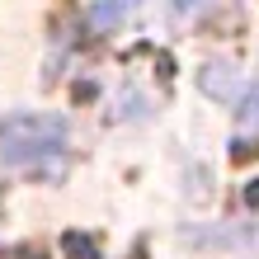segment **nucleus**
<instances>
[{"label":"nucleus","instance_id":"obj_1","mask_svg":"<svg viewBox=\"0 0 259 259\" xmlns=\"http://www.w3.org/2000/svg\"><path fill=\"white\" fill-rule=\"evenodd\" d=\"M66 156V123L57 113H14L0 123V165L57 170Z\"/></svg>","mask_w":259,"mask_h":259},{"label":"nucleus","instance_id":"obj_2","mask_svg":"<svg viewBox=\"0 0 259 259\" xmlns=\"http://www.w3.org/2000/svg\"><path fill=\"white\" fill-rule=\"evenodd\" d=\"M198 85H203V95H212V99H222V104H236L250 95V85H245V75H240L236 66H226V62H212V66H203L198 71Z\"/></svg>","mask_w":259,"mask_h":259},{"label":"nucleus","instance_id":"obj_3","mask_svg":"<svg viewBox=\"0 0 259 259\" xmlns=\"http://www.w3.org/2000/svg\"><path fill=\"white\" fill-rule=\"evenodd\" d=\"M132 10H137V0H99V5L90 10V24H95L99 33H109V28H113V24H123Z\"/></svg>","mask_w":259,"mask_h":259},{"label":"nucleus","instance_id":"obj_4","mask_svg":"<svg viewBox=\"0 0 259 259\" xmlns=\"http://www.w3.org/2000/svg\"><path fill=\"white\" fill-rule=\"evenodd\" d=\"M236 109H240V123H245V127H259V90H250Z\"/></svg>","mask_w":259,"mask_h":259},{"label":"nucleus","instance_id":"obj_5","mask_svg":"<svg viewBox=\"0 0 259 259\" xmlns=\"http://www.w3.org/2000/svg\"><path fill=\"white\" fill-rule=\"evenodd\" d=\"M217 0H175V19H198L203 10H212Z\"/></svg>","mask_w":259,"mask_h":259}]
</instances>
